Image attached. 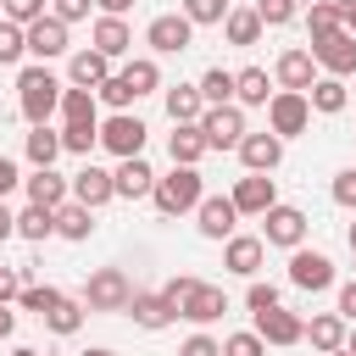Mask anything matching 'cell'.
Wrapping results in <instances>:
<instances>
[{"label": "cell", "instance_id": "1", "mask_svg": "<svg viewBox=\"0 0 356 356\" xmlns=\"http://www.w3.org/2000/svg\"><path fill=\"white\" fill-rule=\"evenodd\" d=\"M61 95H67V83H61L44 61H33V67L17 72V111L28 117V128H44V122L61 111Z\"/></svg>", "mask_w": 356, "mask_h": 356}, {"label": "cell", "instance_id": "2", "mask_svg": "<svg viewBox=\"0 0 356 356\" xmlns=\"http://www.w3.org/2000/svg\"><path fill=\"white\" fill-rule=\"evenodd\" d=\"M150 200H156L161 217H184V211H195V206L206 200V178H200V167H172V172H161Z\"/></svg>", "mask_w": 356, "mask_h": 356}, {"label": "cell", "instance_id": "3", "mask_svg": "<svg viewBox=\"0 0 356 356\" xmlns=\"http://www.w3.org/2000/svg\"><path fill=\"white\" fill-rule=\"evenodd\" d=\"M134 278L122 273V267H95L89 273V284H83V306L89 312H128L134 306Z\"/></svg>", "mask_w": 356, "mask_h": 356}, {"label": "cell", "instance_id": "4", "mask_svg": "<svg viewBox=\"0 0 356 356\" xmlns=\"http://www.w3.org/2000/svg\"><path fill=\"white\" fill-rule=\"evenodd\" d=\"M306 128H312V100L295 95V89H273V100H267V134L295 139V134H306Z\"/></svg>", "mask_w": 356, "mask_h": 356}, {"label": "cell", "instance_id": "5", "mask_svg": "<svg viewBox=\"0 0 356 356\" xmlns=\"http://www.w3.org/2000/svg\"><path fill=\"white\" fill-rule=\"evenodd\" d=\"M145 122L134 117V111H111L106 122H100V150H111L117 161H128V156H145Z\"/></svg>", "mask_w": 356, "mask_h": 356}, {"label": "cell", "instance_id": "6", "mask_svg": "<svg viewBox=\"0 0 356 356\" xmlns=\"http://www.w3.org/2000/svg\"><path fill=\"white\" fill-rule=\"evenodd\" d=\"M200 134H206V150H239V139L250 134L245 128V106H206Z\"/></svg>", "mask_w": 356, "mask_h": 356}, {"label": "cell", "instance_id": "7", "mask_svg": "<svg viewBox=\"0 0 356 356\" xmlns=\"http://www.w3.org/2000/svg\"><path fill=\"white\" fill-rule=\"evenodd\" d=\"M189 39H195V22H189L184 11H161V17H150V28H145V44H150L156 56H184Z\"/></svg>", "mask_w": 356, "mask_h": 356}, {"label": "cell", "instance_id": "8", "mask_svg": "<svg viewBox=\"0 0 356 356\" xmlns=\"http://www.w3.org/2000/svg\"><path fill=\"white\" fill-rule=\"evenodd\" d=\"M306 228H312V222H306V211H300V206H284V200H278V206H273V211L261 217V245H278V250H300Z\"/></svg>", "mask_w": 356, "mask_h": 356}, {"label": "cell", "instance_id": "9", "mask_svg": "<svg viewBox=\"0 0 356 356\" xmlns=\"http://www.w3.org/2000/svg\"><path fill=\"white\" fill-rule=\"evenodd\" d=\"M222 312H228V295H222L217 284H206V278H195V289L178 300V317H184V323H195V328H211Z\"/></svg>", "mask_w": 356, "mask_h": 356}, {"label": "cell", "instance_id": "10", "mask_svg": "<svg viewBox=\"0 0 356 356\" xmlns=\"http://www.w3.org/2000/svg\"><path fill=\"white\" fill-rule=\"evenodd\" d=\"M312 61L328 72V78H350L356 72V33H328V39H312Z\"/></svg>", "mask_w": 356, "mask_h": 356}, {"label": "cell", "instance_id": "11", "mask_svg": "<svg viewBox=\"0 0 356 356\" xmlns=\"http://www.w3.org/2000/svg\"><path fill=\"white\" fill-rule=\"evenodd\" d=\"M22 189H28V206H44V211H61L72 200V178H61L56 167H33L22 178Z\"/></svg>", "mask_w": 356, "mask_h": 356}, {"label": "cell", "instance_id": "12", "mask_svg": "<svg viewBox=\"0 0 356 356\" xmlns=\"http://www.w3.org/2000/svg\"><path fill=\"white\" fill-rule=\"evenodd\" d=\"M234 206H239V217H267L273 206H278V184L267 178V172H245L239 184H234V195H228Z\"/></svg>", "mask_w": 356, "mask_h": 356}, {"label": "cell", "instance_id": "13", "mask_svg": "<svg viewBox=\"0 0 356 356\" xmlns=\"http://www.w3.org/2000/svg\"><path fill=\"white\" fill-rule=\"evenodd\" d=\"M234 222H239V206L228 200V195H206L200 206H195V228H200V239H234Z\"/></svg>", "mask_w": 356, "mask_h": 356}, {"label": "cell", "instance_id": "14", "mask_svg": "<svg viewBox=\"0 0 356 356\" xmlns=\"http://www.w3.org/2000/svg\"><path fill=\"white\" fill-rule=\"evenodd\" d=\"M289 284L295 289H306V295H317V289H328L334 284V261L323 256V250H289Z\"/></svg>", "mask_w": 356, "mask_h": 356}, {"label": "cell", "instance_id": "15", "mask_svg": "<svg viewBox=\"0 0 356 356\" xmlns=\"http://www.w3.org/2000/svg\"><path fill=\"white\" fill-rule=\"evenodd\" d=\"M72 200H78V206H89V211H100L106 200H117V178H111L106 167L83 161V167L72 172Z\"/></svg>", "mask_w": 356, "mask_h": 356}, {"label": "cell", "instance_id": "16", "mask_svg": "<svg viewBox=\"0 0 356 356\" xmlns=\"http://www.w3.org/2000/svg\"><path fill=\"white\" fill-rule=\"evenodd\" d=\"M273 78H278V89H295V95H306L312 83H317V61H312V50H284L278 61H273Z\"/></svg>", "mask_w": 356, "mask_h": 356}, {"label": "cell", "instance_id": "17", "mask_svg": "<svg viewBox=\"0 0 356 356\" xmlns=\"http://www.w3.org/2000/svg\"><path fill=\"white\" fill-rule=\"evenodd\" d=\"M261 256H267L261 234H234V239L222 245V267H228L234 278H256V273H261Z\"/></svg>", "mask_w": 356, "mask_h": 356}, {"label": "cell", "instance_id": "18", "mask_svg": "<svg viewBox=\"0 0 356 356\" xmlns=\"http://www.w3.org/2000/svg\"><path fill=\"white\" fill-rule=\"evenodd\" d=\"M239 161H245V172H273L278 161H284V139L278 134H245L239 139Z\"/></svg>", "mask_w": 356, "mask_h": 356}, {"label": "cell", "instance_id": "19", "mask_svg": "<svg viewBox=\"0 0 356 356\" xmlns=\"http://www.w3.org/2000/svg\"><path fill=\"white\" fill-rule=\"evenodd\" d=\"M28 56H33V61L67 56V22H61V17H39V22L28 28Z\"/></svg>", "mask_w": 356, "mask_h": 356}, {"label": "cell", "instance_id": "20", "mask_svg": "<svg viewBox=\"0 0 356 356\" xmlns=\"http://www.w3.org/2000/svg\"><path fill=\"white\" fill-rule=\"evenodd\" d=\"M106 78H111V61H106V56H100L95 44H89V50H72V56H67V83H72V89H100Z\"/></svg>", "mask_w": 356, "mask_h": 356}, {"label": "cell", "instance_id": "21", "mask_svg": "<svg viewBox=\"0 0 356 356\" xmlns=\"http://www.w3.org/2000/svg\"><path fill=\"white\" fill-rule=\"evenodd\" d=\"M117 200H145V195H156V172H150V161L145 156H128V161H117Z\"/></svg>", "mask_w": 356, "mask_h": 356}, {"label": "cell", "instance_id": "22", "mask_svg": "<svg viewBox=\"0 0 356 356\" xmlns=\"http://www.w3.org/2000/svg\"><path fill=\"white\" fill-rule=\"evenodd\" d=\"M256 334H261L267 345H278V350H284V345H300V339H306V323H300L295 312L273 306V312H261V317H256Z\"/></svg>", "mask_w": 356, "mask_h": 356}, {"label": "cell", "instance_id": "23", "mask_svg": "<svg viewBox=\"0 0 356 356\" xmlns=\"http://www.w3.org/2000/svg\"><path fill=\"white\" fill-rule=\"evenodd\" d=\"M128 317H134V328L156 334V328H167L178 312H172V300H167V295H156V289H139V295H134V306H128Z\"/></svg>", "mask_w": 356, "mask_h": 356}, {"label": "cell", "instance_id": "24", "mask_svg": "<svg viewBox=\"0 0 356 356\" xmlns=\"http://www.w3.org/2000/svg\"><path fill=\"white\" fill-rule=\"evenodd\" d=\"M89 44H95L106 61H117V56H128V50H134V28H128L122 17H100V22H95V33H89Z\"/></svg>", "mask_w": 356, "mask_h": 356}, {"label": "cell", "instance_id": "25", "mask_svg": "<svg viewBox=\"0 0 356 356\" xmlns=\"http://www.w3.org/2000/svg\"><path fill=\"white\" fill-rule=\"evenodd\" d=\"M167 156H172V167H200V156H206L200 122H178V128L167 134Z\"/></svg>", "mask_w": 356, "mask_h": 356}, {"label": "cell", "instance_id": "26", "mask_svg": "<svg viewBox=\"0 0 356 356\" xmlns=\"http://www.w3.org/2000/svg\"><path fill=\"white\" fill-rule=\"evenodd\" d=\"M345 334H350V323H345L339 312H317V317L306 323V339H312V350H317V356L345 350Z\"/></svg>", "mask_w": 356, "mask_h": 356}, {"label": "cell", "instance_id": "27", "mask_svg": "<svg viewBox=\"0 0 356 356\" xmlns=\"http://www.w3.org/2000/svg\"><path fill=\"white\" fill-rule=\"evenodd\" d=\"M261 28H267V22L256 17V6H234V11L222 17V39H228V44H239V50H250V44L261 39Z\"/></svg>", "mask_w": 356, "mask_h": 356}, {"label": "cell", "instance_id": "28", "mask_svg": "<svg viewBox=\"0 0 356 356\" xmlns=\"http://www.w3.org/2000/svg\"><path fill=\"white\" fill-rule=\"evenodd\" d=\"M306 100H312V111H323V117H339L345 106H350V89H345V78H317L312 89H306Z\"/></svg>", "mask_w": 356, "mask_h": 356}, {"label": "cell", "instance_id": "29", "mask_svg": "<svg viewBox=\"0 0 356 356\" xmlns=\"http://www.w3.org/2000/svg\"><path fill=\"white\" fill-rule=\"evenodd\" d=\"M22 156H28V167H56V156H61V128H28V139H22Z\"/></svg>", "mask_w": 356, "mask_h": 356}, {"label": "cell", "instance_id": "30", "mask_svg": "<svg viewBox=\"0 0 356 356\" xmlns=\"http://www.w3.org/2000/svg\"><path fill=\"white\" fill-rule=\"evenodd\" d=\"M167 117H172V128H178V122H200V117H206L200 89H195V83H172V89H167Z\"/></svg>", "mask_w": 356, "mask_h": 356}, {"label": "cell", "instance_id": "31", "mask_svg": "<svg viewBox=\"0 0 356 356\" xmlns=\"http://www.w3.org/2000/svg\"><path fill=\"white\" fill-rule=\"evenodd\" d=\"M267 67H239L234 72V106H267Z\"/></svg>", "mask_w": 356, "mask_h": 356}, {"label": "cell", "instance_id": "32", "mask_svg": "<svg viewBox=\"0 0 356 356\" xmlns=\"http://www.w3.org/2000/svg\"><path fill=\"white\" fill-rule=\"evenodd\" d=\"M56 234H61V239H72V245H83V239L95 234V211H89V206H78V200H67V206L56 211Z\"/></svg>", "mask_w": 356, "mask_h": 356}, {"label": "cell", "instance_id": "33", "mask_svg": "<svg viewBox=\"0 0 356 356\" xmlns=\"http://www.w3.org/2000/svg\"><path fill=\"white\" fill-rule=\"evenodd\" d=\"M50 234H56V211H44V206H22V211H17V239L44 245Z\"/></svg>", "mask_w": 356, "mask_h": 356}, {"label": "cell", "instance_id": "34", "mask_svg": "<svg viewBox=\"0 0 356 356\" xmlns=\"http://www.w3.org/2000/svg\"><path fill=\"white\" fill-rule=\"evenodd\" d=\"M83 317H89V306H83V300H72V295H61V300H56V312L44 317V328H50V334H61V339H72V334L83 328Z\"/></svg>", "mask_w": 356, "mask_h": 356}, {"label": "cell", "instance_id": "35", "mask_svg": "<svg viewBox=\"0 0 356 356\" xmlns=\"http://www.w3.org/2000/svg\"><path fill=\"white\" fill-rule=\"evenodd\" d=\"M195 89H200L206 106H234V72H228V67H206Z\"/></svg>", "mask_w": 356, "mask_h": 356}, {"label": "cell", "instance_id": "36", "mask_svg": "<svg viewBox=\"0 0 356 356\" xmlns=\"http://www.w3.org/2000/svg\"><path fill=\"white\" fill-rule=\"evenodd\" d=\"M72 122H100L95 89H72V83H67V95H61V128H72Z\"/></svg>", "mask_w": 356, "mask_h": 356}, {"label": "cell", "instance_id": "37", "mask_svg": "<svg viewBox=\"0 0 356 356\" xmlns=\"http://www.w3.org/2000/svg\"><path fill=\"white\" fill-rule=\"evenodd\" d=\"M122 78H128L134 95H156V89H161V67H156V56H134V61L122 67Z\"/></svg>", "mask_w": 356, "mask_h": 356}, {"label": "cell", "instance_id": "38", "mask_svg": "<svg viewBox=\"0 0 356 356\" xmlns=\"http://www.w3.org/2000/svg\"><path fill=\"white\" fill-rule=\"evenodd\" d=\"M306 28H312V39H328V33H339V28H345V17H339V0H312V11H306Z\"/></svg>", "mask_w": 356, "mask_h": 356}, {"label": "cell", "instance_id": "39", "mask_svg": "<svg viewBox=\"0 0 356 356\" xmlns=\"http://www.w3.org/2000/svg\"><path fill=\"white\" fill-rule=\"evenodd\" d=\"M178 11H184L195 28H222V17L234 11V0H184Z\"/></svg>", "mask_w": 356, "mask_h": 356}, {"label": "cell", "instance_id": "40", "mask_svg": "<svg viewBox=\"0 0 356 356\" xmlns=\"http://www.w3.org/2000/svg\"><path fill=\"white\" fill-rule=\"evenodd\" d=\"M95 145H100V122H72V128H61V150H67V156H83V161H89Z\"/></svg>", "mask_w": 356, "mask_h": 356}, {"label": "cell", "instance_id": "41", "mask_svg": "<svg viewBox=\"0 0 356 356\" xmlns=\"http://www.w3.org/2000/svg\"><path fill=\"white\" fill-rule=\"evenodd\" d=\"M17 300H22V312H33V317L44 323V317L56 312V300H61V289H50V284H22V295H17Z\"/></svg>", "mask_w": 356, "mask_h": 356}, {"label": "cell", "instance_id": "42", "mask_svg": "<svg viewBox=\"0 0 356 356\" xmlns=\"http://www.w3.org/2000/svg\"><path fill=\"white\" fill-rule=\"evenodd\" d=\"M22 56H28V28H17V22L0 17V67H17Z\"/></svg>", "mask_w": 356, "mask_h": 356}, {"label": "cell", "instance_id": "43", "mask_svg": "<svg viewBox=\"0 0 356 356\" xmlns=\"http://www.w3.org/2000/svg\"><path fill=\"white\" fill-rule=\"evenodd\" d=\"M95 100H106V106H111V111H128V106H134V100H139V95H134V89H128V78H122V72H111V78H106V83H100V89H95Z\"/></svg>", "mask_w": 356, "mask_h": 356}, {"label": "cell", "instance_id": "44", "mask_svg": "<svg viewBox=\"0 0 356 356\" xmlns=\"http://www.w3.org/2000/svg\"><path fill=\"white\" fill-rule=\"evenodd\" d=\"M0 17H6V22H17V28H33V22H39V17H50V11H44V0H6V6H0Z\"/></svg>", "mask_w": 356, "mask_h": 356}, {"label": "cell", "instance_id": "45", "mask_svg": "<svg viewBox=\"0 0 356 356\" xmlns=\"http://www.w3.org/2000/svg\"><path fill=\"white\" fill-rule=\"evenodd\" d=\"M222 356H267V339H261L256 328H245V334H228V339H222Z\"/></svg>", "mask_w": 356, "mask_h": 356}, {"label": "cell", "instance_id": "46", "mask_svg": "<svg viewBox=\"0 0 356 356\" xmlns=\"http://www.w3.org/2000/svg\"><path fill=\"white\" fill-rule=\"evenodd\" d=\"M245 306H250V317L273 312V306H278V284H261V278H250V289H245Z\"/></svg>", "mask_w": 356, "mask_h": 356}, {"label": "cell", "instance_id": "47", "mask_svg": "<svg viewBox=\"0 0 356 356\" xmlns=\"http://www.w3.org/2000/svg\"><path fill=\"white\" fill-rule=\"evenodd\" d=\"M295 0H256V17L267 22V28H284V22H295Z\"/></svg>", "mask_w": 356, "mask_h": 356}, {"label": "cell", "instance_id": "48", "mask_svg": "<svg viewBox=\"0 0 356 356\" xmlns=\"http://www.w3.org/2000/svg\"><path fill=\"white\" fill-rule=\"evenodd\" d=\"M328 195H334V206H356V167H345V172H334V184H328Z\"/></svg>", "mask_w": 356, "mask_h": 356}, {"label": "cell", "instance_id": "49", "mask_svg": "<svg viewBox=\"0 0 356 356\" xmlns=\"http://www.w3.org/2000/svg\"><path fill=\"white\" fill-rule=\"evenodd\" d=\"M178 356H222V339H211V334L200 328V334H189V339L178 345Z\"/></svg>", "mask_w": 356, "mask_h": 356}, {"label": "cell", "instance_id": "50", "mask_svg": "<svg viewBox=\"0 0 356 356\" xmlns=\"http://www.w3.org/2000/svg\"><path fill=\"white\" fill-rule=\"evenodd\" d=\"M89 6H95V0H50V17H61V22L72 28V22L89 17Z\"/></svg>", "mask_w": 356, "mask_h": 356}, {"label": "cell", "instance_id": "51", "mask_svg": "<svg viewBox=\"0 0 356 356\" xmlns=\"http://www.w3.org/2000/svg\"><path fill=\"white\" fill-rule=\"evenodd\" d=\"M17 295H22V273L17 267H0V306H11Z\"/></svg>", "mask_w": 356, "mask_h": 356}, {"label": "cell", "instance_id": "52", "mask_svg": "<svg viewBox=\"0 0 356 356\" xmlns=\"http://www.w3.org/2000/svg\"><path fill=\"white\" fill-rule=\"evenodd\" d=\"M17 184H22V172H17V161H11V156H0V200H6V195H11Z\"/></svg>", "mask_w": 356, "mask_h": 356}, {"label": "cell", "instance_id": "53", "mask_svg": "<svg viewBox=\"0 0 356 356\" xmlns=\"http://www.w3.org/2000/svg\"><path fill=\"white\" fill-rule=\"evenodd\" d=\"M339 317H345V323H356V278L339 289Z\"/></svg>", "mask_w": 356, "mask_h": 356}, {"label": "cell", "instance_id": "54", "mask_svg": "<svg viewBox=\"0 0 356 356\" xmlns=\"http://www.w3.org/2000/svg\"><path fill=\"white\" fill-rule=\"evenodd\" d=\"M6 239H17V211L0 200V245H6Z\"/></svg>", "mask_w": 356, "mask_h": 356}, {"label": "cell", "instance_id": "55", "mask_svg": "<svg viewBox=\"0 0 356 356\" xmlns=\"http://www.w3.org/2000/svg\"><path fill=\"white\" fill-rule=\"evenodd\" d=\"M11 334H17V312H11V306H0V339H11Z\"/></svg>", "mask_w": 356, "mask_h": 356}, {"label": "cell", "instance_id": "56", "mask_svg": "<svg viewBox=\"0 0 356 356\" xmlns=\"http://www.w3.org/2000/svg\"><path fill=\"white\" fill-rule=\"evenodd\" d=\"M95 6H100V17H122L134 0H95Z\"/></svg>", "mask_w": 356, "mask_h": 356}, {"label": "cell", "instance_id": "57", "mask_svg": "<svg viewBox=\"0 0 356 356\" xmlns=\"http://www.w3.org/2000/svg\"><path fill=\"white\" fill-rule=\"evenodd\" d=\"M339 17H345V33H356V0H339Z\"/></svg>", "mask_w": 356, "mask_h": 356}, {"label": "cell", "instance_id": "58", "mask_svg": "<svg viewBox=\"0 0 356 356\" xmlns=\"http://www.w3.org/2000/svg\"><path fill=\"white\" fill-rule=\"evenodd\" d=\"M345 350H350V356H356V323H350V334H345Z\"/></svg>", "mask_w": 356, "mask_h": 356}, {"label": "cell", "instance_id": "59", "mask_svg": "<svg viewBox=\"0 0 356 356\" xmlns=\"http://www.w3.org/2000/svg\"><path fill=\"white\" fill-rule=\"evenodd\" d=\"M11 356H39V350H28V345H17V350H11Z\"/></svg>", "mask_w": 356, "mask_h": 356}, {"label": "cell", "instance_id": "60", "mask_svg": "<svg viewBox=\"0 0 356 356\" xmlns=\"http://www.w3.org/2000/svg\"><path fill=\"white\" fill-rule=\"evenodd\" d=\"M83 356H111V350H106V345H95V350H83Z\"/></svg>", "mask_w": 356, "mask_h": 356}, {"label": "cell", "instance_id": "61", "mask_svg": "<svg viewBox=\"0 0 356 356\" xmlns=\"http://www.w3.org/2000/svg\"><path fill=\"white\" fill-rule=\"evenodd\" d=\"M350 250H356V222H350Z\"/></svg>", "mask_w": 356, "mask_h": 356}, {"label": "cell", "instance_id": "62", "mask_svg": "<svg viewBox=\"0 0 356 356\" xmlns=\"http://www.w3.org/2000/svg\"><path fill=\"white\" fill-rule=\"evenodd\" d=\"M328 356H350V350H328Z\"/></svg>", "mask_w": 356, "mask_h": 356}, {"label": "cell", "instance_id": "63", "mask_svg": "<svg viewBox=\"0 0 356 356\" xmlns=\"http://www.w3.org/2000/svg\"><path fill=\"white\" fill-rule=\"evenodd\" d=\"M0 6H6V0H0Z\"/></svg>", "mask_w": 356, "mask_h": 356}]
</instances>
